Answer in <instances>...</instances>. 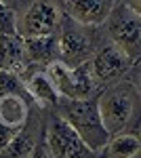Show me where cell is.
I'll return each mask as SVG.
<instances>
[{
  "instance_id": "4fadbf2b",
  "label": "cell",
  "mask_w": 141,
  "mask_h": 158,
  "mask_svg": "<svg viewBox=\"0 0 141 158\" xmlns=\"http://www.w3.org/2000/svg\"><path fill=\"white\" fill-rule=\"evenodd\" d=\"M23 53L25 61L30 68H38L40 65H51L53 61H57V40L55 36L48 38H25L23 40Z\"/></svg>"
},
{
  "instance_id": "3957f363",
  "label": "cell",
  "mask_w": 141,
  "mask_h": 158,
  "mask_svg": "<svg viewBox=\"0 0 141 158\" xmlns=\"http://www.w3.org/2000/svg\"><path fill=\"white\" fill-rule=\"evenodd\" d=\"M112 44L118 47L133 61L141 55V9L139 2H114V9L106 19Z\"/></svg>"
},
{
  "instance_id": "2e32d148",
  "label": "cell",
  "mask_w": 141,
  "mask_h": 158,
  "mask_svg": "<svg viewBox=\"0 0 141 158\" xmlns=\"http://www.w3.org/2000/svg\"><path fill=\"white\" fill-rule=\"evenodd\" d=\"M0 36H17V13L6 2H0Z\"/></svg>"
},
{
  "instance_id": "52a82bcc",
  "label": "cell",
  "mask_w": 141,
  "mask_h": 158,
  "mask_svg": "<svg viewBox=\"0 0 141 158\" xmlns=\"http://www.w3.org/2000/svg\"><path fill=\"white\" fill-rule=\"evenodd\" d=\"M55 40H57V61L65 68H78L93 59V40L84 30H80V25L65 23L61 32L55 34Z\"/></svg>"
},
{
  "instance_id": "9c48e42d",
  "label": "cell",
  "mask_w": 141,
  "mask_h": 158,
  "mask_svg": "<svg viewBox=\"0 0 141 158\" xmlns=\"http://www.w3.org/2000/svg\"><path fill=\"white\" fill-rule=\"evenodd\" d=\"M61 15H65L72 23L97 27L103 25L114 9V0H68L59 2Z\"/></svg>"
},
{
  "instance_id": "30bf717a",
  "label": "cell",
  "mask_w": 141,
  "mask_h": 158,
  "mask_svg": "<svg viewBox=\"0 0 141 158\" xmlns=\"http://www.w3.org/2000/svg\"><path fill=\"white\" fill-rule=\"evenodd\" d=\"M30 118V97L21 93H2L0 95V127L9 135L19 133Z\"/></svg>"
},
{
  "instance_id": "6da1fadb",
  "label": "cell",
  "mask_w": 141,
  "mask_h": 158,
  "mask_svg": "<svg viewBox=\"0 0 141 158\" xmlns=\"http://www.w3.org/2000/svg\"><path fill=\"white\" fill-rule=\"evenodd\" d=\"M97 110L110 137L120 133H135L139 118V89L133 80H120L99 91Z\"/></svg>"
},
{
  "instance_id": "8992f818",
  "label": "cell",
  "mask_w": 141,
  "mask_h": 158,
  "mask_svg": "<svg viewBox=\"0 0 141 158\" xmlns=\"http://www.w3.org/2000/svg\"><path fill=\"white\" fill-rule=\"evenodd\" d=\"M44 146L51 158H97V154L84 146L80 137L72 131V127L57 114H53L47 122Z\"/></svg>"
},
{
  "instance_id": "9a60e30c",
  "label": "cell",
  "mask_w": 141,
  "mask_h": 158,
  "mask_svg": "<svg viewBox=\"0 0 141 158\" xmlns=\"http://www.w3.org/2000/svg\"><path fill=\"white\" fill-rule=\"evenodd\" d=\"M34 146H36V141H34V137H32V131L25 124L23 129L19 133L13 135L11 139H9V143L2 148L0 158H27V154L34 150Z\"/></svg>"
},
{
  "instance_id": "5b68a950",
  "label": "cell",
  "mask_w": 141,
  "mask_h": 158,
  "mask_svg": "<svg viewBox=\"0 0 141 158\" xmlns=\"http://www.w3.org/2000/svg\"><path fill=\"white\" fill-rule=\"evenodd\" d=\"M59 2H30L21 15H17V36L25 38H48L57 34L61 25Z\"/></svg>"
},
{
  "instance_id": "ba28073f",
  "label": "cell",
  "mask_w": 141,
  "mask_h": 158,
  "mask_svg": "<svg viewBox=\"0 0 141 158\" xmlns=\"http://www.w3.org/2000/svg\"><path fill=\"white\" fill-rule=\"evenodd\" d=\"M89 68L97 85L110 86L114 82H120L135 68V61L129 55H124L118 47H114L112 42H107L99 51H95L93 59L89 61Z\"/></svg>"
},
{
  "instance_id": "8fae6325",
  "label": "cell",
  "mask_w": 141,
  "mask_h": 158,
  "mask_svg": "<svg viewBox=\"0 0 141 158\" xmlns=\"http://www.w3.org/2000/svg\"><path fill=\"white\" fill-rule=\"evenodd\" d=\"M19 80L23 82L25 95L32 99L34 103L42 106V108H57L59 95H57V91L53 89V85H51L48 76L44 74V70L30 68Z\"/></svg>"
},
{
  "instance_id": "277c9868",
  "label": "cell",
  "mask_w": 141,
  "mask_h": 158,
  "mask_svg": "<svg viewBox=\"0 0 141 158\" xmlns=\"http://www.w3.org/2000/svg\"><path fill=\"white\" fill-rule=\"evenodd\" d=\"M53 89L57 91L59 99L63 101H76V99H93L99 91V85L95 82L89 63L78 68H65L63 63L53 61L44 68Z\"/></svg>"
},
{
  "instance_id": "7a4b0ae2",
  "label": "cell",
  "mask_w": 141,
  "mask_h": 158,
  "mask_svg": "<svg viewBox=\"0 0 141 158\" xmlns=\"http://www.w3.org/2000/svg\"><path fill=\"white\" fill-rule=\"evenodd\" d=\"M57 108L61 114L59 118L68 122L72 131L80 137L84 146L89 148L93 154H97L101 148L107 143L110 135L103 129V122L97 110V99H76V101H63L59 99Z\"/></svg>"
},
{
  "instance_id": "e0dca14e",
  "label": "cell",
  "mask_w": 141,
  "mask_h": 158,
  "mask_svg": "<svg viewBox=\"0 0 141 158\" xmlns=\"http://www.w3.org/2000/svg\"><path fill=\"white\" fill-rule=\"evenodd\" d=\"M27 158H51V154H48L47 146H44V141H42V143H36L34 150L27 154Z\"/></svg>"
},
{
  "instance_id": "5bb4252c",
  "label": "cell",
  "mask_w": 141,
  "mask_h": 158,
  "mask_svg": "<svg viewBox=\"0 0 141 158\" xmlns=\"http://www.w3.org/2000/svg\"><path fill=\"white\" fill-rule=\"evenodd\" d=\"M141 150V141L137 133H120L107 139V143L97 154V158H137Z\"/></svg>"
},
{
  "instance_id": "7c38bea8",
  "label": "cell",
  "mask_w": 141,
  "mask_h": 158,
  "mask_svg": "<svg viewBox=\"0 0 141 158\" xmlns=\"http://www.w3.org/2000/svg\"><path fill=\"white\" fill-rule=\"evenodd\" d=\"M30 70L23 53V40L19 36H0V72L21 78Z\"/></svg>"
}]
</instances>
